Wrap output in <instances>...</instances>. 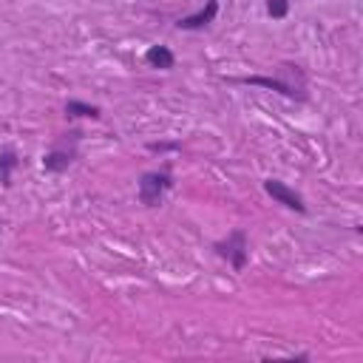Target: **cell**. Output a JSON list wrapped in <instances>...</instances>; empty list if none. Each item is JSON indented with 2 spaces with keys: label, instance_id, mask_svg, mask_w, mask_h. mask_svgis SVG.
Segmentation results:
<instances>
[{
  "label": "cell",
  "instance_id": "6da1fadb",
  "mask_svg": "<svg viewBox=\"0 0 363 363\" xmlns=\"http://www.w3.org/2000/svg\"><path fill=\"white\" fill-rule=\"evenodd\" d=\"M79 130H68L62 136H57V142L45 150L43 156V170L45 173H65L74 159H77V145H79Z\"/></svg>",
  "mask_w": 363,
  "mask_h": 363
},
{
  "label": "cell",
  "instance_id": "7a4b0ae2",
  "mask_svg": "<svg viewBox=\"0 0 363 363\" xmlns=\"http://www.w3.org/2000/svg\"><path fill=\"white\" fill-rule=\"evenodd\" d=\"M213 250H216V255H221L235 272H241V269L247 267V258H250V241H247V233H244L241 227L230 230L227 238H221V241L213 244Z\"/></svg>",
  "mask_w": 363,
  "mask_h": 363
},
{
  "label": "cell",
  "instance_id": "3957f363",
  "mask_svg": "<svg viewBox=\"0 0 363 363\" xmlns=\"http://www.w3.org/2000/svg\"><path fill=\"white\" fill-rule=\"evenodd\" d=\"M170 187H173L170 170H147L139 176V201L145 207H159Z\"/></svg>",
  "mask_w": 363,
  "mask_h": 363
},
{
  "label": "cell",
  "instance_id": "277c9868",
  "mask_svg": "<svg viewBox=\"0 0 363 363\" xmlns=\"http://www.w3.org/2000/svg\"><path fill=\"white\" fill-rule=\"evenodd\" d=\"M264 190H267V196H272L278 204H284V207H289V210H295V213H306V204H303L301 193H295V190L286 187L284 182L267 179V182H264Z\"/></svg>",
  "mask_w": 363,
  "mask_h": 363
},
{
  "label": "cell",
  "instance_id": "5b68a950",
  "mask_svg": "<svg viewBox=\"0 0 363 363\" xmlns=\"http://www.w3.org/2000/svg\"><path fill=\"white\" fill-rule=\"evenodd\" d=\"M238 82H244V85H261V88H269V91H278V94H284V96H289V99H306V94L301 91V88H295L292 82H286V79H275V77H241Z\"/></svg>",
  "mask_w": 363,
  "mask_h": 363
},
{
  "label": "cell",
  "instance_id": "8992f818",
  "mask_svg": "<svg viewBox=\"0 0 363 363\" xmlns=\"http://www.w3.org/2000/svg\"><path fill=\"white\" fill-rule=\"evenodd\" d=\"M216 14H218V0H207L204 9H199L196 14L182 17V20L176 23V28H182V31H199V28L210 26V23L216 20Z\"/></svg>",
  "mask_w": 363,
  "mask_h": 363
},
{
  "label": "cell",
  "instance_id": "52a82bcc",
  "mask_svg": "<svg viewBox=\"0 0 363 363\" xmlns=\"http://www.w3.org/2000/svg\"><path fill=\"white\" fill-rule=\"evenodd\" d=\"M145 62H147L150 68L170 71V68L176 65V57H173V51H170L167 45H150V48L145 51Z\"/></svg>",
  "mask_w": 363,
  "mask_h": 363
},
{
  "label": "cell",
  "instance_id": "ba28073f",
  "mask_svg": "<svg viewBox=\"0 0 363 363\" xmlns=\"http://www.w3.org/2000/svg\"><path fill=\"white\" fill-rule=\"evenodd\" d=\"M17 164H20V159H17L14 147H3V150H0V182H3V187L11 184V170H14Z\"/></svg>",
  "mask_w": 363,
  "mask_h": 363
},
{
  "label": "cell",
  "instance_id": "9c48e42d",
  "mask_svg": "<svg viewBox=\"0 0 363 363\" xmlns=\"http://www.w3.org/2000/svg\"><path fill=\"white\" fill-rule=\"evenodd\" d=\"M65 113H68L71 119H77V116L99 119V108H96V105H88V102H79V99H68V102H65Z\"/></svg>",
  "mask_w": 363,
  "mask_h": 363
},
{
  "label": "cell",
  "instance_id": "30bf717a",
  "mask_svg": "<svg viewBox=\"0 0 363 363\" xmlns=\"http://www.w3.org/2000/svg\"><path fill=\"white\" fill-rule=\"evenodd\" d=\"M289 11V0H267V14L272 20H284Z\"/></svg>",
  "mask_w": 363,
  "mask_h": 363
},
{
  "label": "cell",
  "instance_id": "8fae6325",
  "mask_svg": "<svg viewBox=\"0 0 363 363\" xmlns=\"http://www.w3.org/2000/svg\"><path fill=\"white\" fill-rule=\"evenodd\" d=\"M147 147H150V150H176L179 145H176V142H162V145H159V142H150Z\"/></svg>",
  "mask_w": 363,
  "mask_h": 363
}]
</instances>
